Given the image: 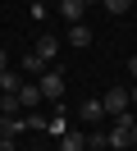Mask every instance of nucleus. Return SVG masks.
I'll return each mask as SVG.
<instances>
[{
  "instance_id": "a211bd4d",
  "label": "nucleus",
  "mask_w": 137,
  "mask_h": 151,
  "mask_svg": "<svg viewBox=\"0 0 137 151\" xmlns=\"http://www.w3.org/2000/svg\"><path fill=\"white\" fill-rule=\"evenodd\" d=\"M5 69H9V55H5V50H0V73H5Z\"/></svg>"
},
{
  "instance_id": "dca6fc26",
  "label": "nucleus",
  "mask_w": 137,
  "mask_h": 151,
  "mask_svg": "<svg viewBox=\"0 0 137 151\" xmlns=\"http://www.w3.org/2000/svg\"><path fill=\"white\" fill-rule=\"evenodd\" d=\"M128 147H137V119H133V128H128Z\"/></svg>"
},
{
  "instance_id": "20e7f679",
  "label": "nucleus",
  "mask_w": 137,
  "mask_h": 151,
  "mask_svg": "<svg viewBox=\"0 0 137 151\" xmlns=\"http://www.w3.org/2000/svg\"><path fill=\"white\" fill-rule=\"evenodd\" d=\"M55 9L64 14V23H82V14H87V0H55Z\"/></svg>"
},
{
  "instance_id": "ddd939ff",
  "label": "nucleus",
  "mask_w": 137,
  "mask_h": 151,
  "mask_svg": "<svg viewBox=\"0 0 137 151\" xmlns=\"http://www.w3.org/2000/svg\"><path fill=\"white\" fill-rule=\"evenodd\" d=\"M18 87H23V78H18V73H9V69H5V73H0V92H18Z\"/></svg>"
},
{
  "instance_id": "423d86ee",
  "label": "nucleus",
  "mask_w": 137,
  "mask_h": 151,
  "mask_svg": "<svg viewBox=\"0 0 137 151\" xmlns=\"http://www.w3.org/2000/svg\"><path fill=\"white\" fill-rule=\"evenodd\" d=\"M46 133H50L55 142H60L64 133H69V114H64V105H55V114H50V119H46Z\"/></svg>"
},
{
  "instance_id": "6e6552de",
  "label": "nucleus",
  "mask_w": 137,
  "mask_h": 151,
  "mask_svg": "<svg viewBox=\"0 0 137 151\" xmlns=\"http://www.w3.org/2000/svg\"><path fill=\"white\" fill-rule=\"evenodd\" d=\"M55 151H87V133H78V128H69L60 142H55Z\"/></svg>"
},
{
  "instance_id": "6ab92c4d",
  "label": "nucleus",
  "mask_w": 137,
  "mask_h": 151,
  "mask_svg": "<svg viewBox=\"0 0 137 151\" xmlns=\"http://www.w3.org/2000/svg\"><path fill=\"white\" fill-rule=\"evenodd\" d=\"M128 73H133V78H137V55H133V60H128Z\"/></svg>"
},
{
  "instance_id": "39448f33",
  "label": "nucleus",
  "mask_w": 137,
  "mask_h": 151,
  "mask_svg": "<svg viewBox=\"0 0 137 151\" xmlns=\"http://www.w3.org/2000/svg\"><path fill=\"white\" fill-rule=\"evenodd\" d=\"M100 105H105V114H119V110H128V92H123V87H110V92L100 96Z\"/></svg>"
},
{
  "instance_id": "1a4fd4ad",
  "label": "nucleus",
  "mask_w": 137,
  "mask_h": 151,
  "mask_svg": "<svg viewBox=\"0 0 137 151\" xmlns=\"http://www.w3.org/2000/svg\"><path fill=\"white\" fill-rule=\"evenodd\" d=\"M37 55H41L46 64H55V55H60V41H55L50 32H41V37H37Z\"/></svg>"
},
{
  "instance_id": "4be33fe9",
  "label": "nucleus",
  "mask_w": 137,
  "mask_h": 151,
  "mask_svg": "<svg viewBox=\"0 0 137 151\" xmlns=\"http://www.w3.org/2000/svg\"><path fill=\"white\" fill-rule=\"evenodd\" d=\"M133 151H137V147H133Z\"/></svg>"
},
{
  "instance_id": "f257e3e1",
  "label": "nucleus",
  "mask_w": 137,
  "mask_h": 151,
  "mask_svg": "<svg viewBox=\"0 0 137 151\" xmlns=\"http://www.w3.org/2000/svg\"><path fill=\"white\" fill-rule=\"evenodd\" d=\"M37 87H41V96H46L50 105L64 101V73H60V69H46V73L37 78Z\"/></svg>"
},
{
  "instance_id": "0eeeda50",
  "label": "nucleus",
  "mask_w": 137,
  "mask_h": 151,
  "mask_svg": "<svg viewBox=\"0 0 137 151\" xmlns=\"http://www.w3.org/2000/svg\"><path fill=\"white\" fill-rule=\"evenodd\" d=\"M41 101H46V96H41L37 83H23V87H18V105H23V110H37Z\"/></svg>"
},
{
  "instance_id": "7ed1b4c3",
  "label": "nucleus",
  "mask_w": 137,
  "mask_h": 151,
  "mask_svg": "<svg viewBox=\"0 0 137 151\" xmlns=\"http://www.w3.org/2000/svg\"><path fill=\"white\" fill-rule=\"evenodd\" d=\"M78 119H82V124H91V128L105 119V105H100V96H87V101L78 105Z\"/></svg>"
},
{
  "instance_id": "9d476101",
  "label": "nucleus",
  "mask_w": 137,
  "mask_h": 151,
  "mask_svg": "<svg viewBox=\"0 0 137 151\" xmlns=\"http://www.w3.org/2000/svg\"><path fill=\"white\" fill-rule=\"evenodd\" d=\"M69 41L73 46H91V28L87 23H69Z\"/></svg>"
},
{
  "instance_id": "9b49d317",
  "label": "nucleus",
  "mask_w": 137,
  "mask_h": 151,
  "mask_svg": "<svg viewBox=\"0 0 137 151\" xmlns=\"http://www.w3.org/2000/svg\"><path fill=\"white\" fill-rule=\"evenodd\" d=\"M46 69H50V64H46V60L37 55V50H32V55H23V73H32V78H41Z\"/></svg>"
},
{
  "instance_id": "aec40b11",
  "label": "nucleus",
  "mask_w": 137,
  "mask_h": 151,
  "mask_svg": "<svg viewBox=\"0 0 137 151\" xmlns=\"http://www.w3.org/2000/svg\"><path fill=\"white\" fill-rule=\"evenodd\" d=\"M37 5H46V0H37Z\"/></svg>"
},
{
  "instance_id": "f3484780",
  "label": "nucleus",
  "mask_w": 137,
  "mask_h": 151,
  "mask_svg": "<svg viewBox=\"0 0 137 151\" xmlns=\"http://www.w3.org/2000/svg\"><path fill=\"white\" fill-rule=\"evenodd\" d=\"M128 105H137V83H133V87H128Z\"/></svg>"
},
{
  "instance_id": "f03ea898",
  "label": "nucleus",
  "mask_w": 137,
  "mask_h": 151,
  "mask_svg": "<svg viewBox=\"0 0 137 151\" xmlns=\"http://www.w3.org/2000/svg\"><path fill=\"white\" fill-rule=\"evenodd\" d=\"M27 128V114L23 110H14V114H0V137H9V142H18V133Z\"/></svg>"
},
{
  "instance_id": "4468645a",
  "label": "nucleus",
  "mask_w": 137,
  "mask_h": 151,
  "mask_svg": "<svg viewBox=\"0 0 137 151\" xmlns=\"http://www.w3.org/2000/svg\"><path fill=\"white\" fill-rule=\"evenodd\" d=\"M105 137H110V151H114V147H128V128H119V124L105 133Z\"/></svg>"
},
{
  "instance_id": "f8f14e48",
  "label": "nucleus",
  "mask_w": 137,
  "mask_h": 151,
  "mask_svg": "<svg viewBox=\"0 0 137 151\" xmlns=\"http://www.w3.org/2000/svg\"><path fill=\"white\" fill-rule=\"evenodd\" d=\"M87 151H110V137H105L100 128H91V133H87Z\"/></svg>"
},
{
  "instance_id": "2eb2a0df",
  "label": "nucleus",
  "mask_w": 137,
  "mask_h": 151,
  "mask_svg": "<svg viewBox=\"0 0 137 151\" xmlns=\"http://www.w3.org/2000/svg\"><path fill=\"white\" fill-rule=\"evenodd\" d=\"M133 9V0H105V14H128Z\"/></svg>"
},
{
  "instance_id": "412c9836",
  "label": "nucleus",
  "mask_w": 137,
  "mask_h": 151,
  "mask_svg": "<svg viewBox=\"0 0 137 151\" xmlns=\"http://www.w3.org/2000/svg\"><path fill=\"white\" fill-rule=\"evenodd\" d=\"M14 151H18V147H14Z\"/></svg>"
}]
</instances>
